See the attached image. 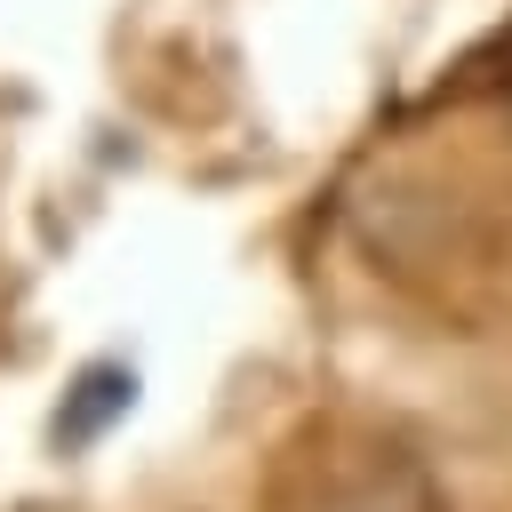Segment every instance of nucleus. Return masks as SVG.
<instances>
[{
	"label": "nucleus",
	"instance_id": "1",
	"mask_svg": "<svg viewBox=\"0 0 512 512\" xmlns=\"http://www.w3.org/2000/svg\"><path fill=\"white\" fill-rule=\"evenodd\" d=\"M128 400H136V376H128V368H88V376L64 392V408H56V440H96Z\"/></svg>",
	"mask_w": 512,
	"mask_h": 512
}]
</instances>
